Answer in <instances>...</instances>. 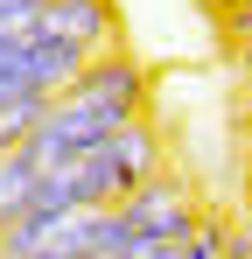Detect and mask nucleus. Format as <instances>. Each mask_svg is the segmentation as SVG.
<instances>
[{"label":"nucleus","instance_id":"4","mask_svg":"<svg viewBox=\"0 0 252 259\" xmlns=\"http://www.w3.org/2000/svg\"><path fill=\"white\" fill-rule=\"evenodd\" d=\"M35 28H42V35H56V42H70V49H84V56H105V49H119L112 0H42Z\"/></svg>","mask_w":252,"mask_h":259},{"label":"nucleus","instance_id":"2","mask_svg":"<svg viewBox=\"0 0 252 259\" xmlns=\"http://www.w3.org/2000/svg\"><path fill=\"white\" fill-rule=\"evenodd\" d=\"M147 175H161V133L147 126V119H126V126L105 133L98 147H84L70 168L42 175V189L28 196V210H42V217L112 210V203H126Z\"/></svg>","mask_w":252,"mask_h":259},{"label":"nucleus","instance_id":"9","mask_svg":"<svg viewBox=\"0 0 252 259\" xmlns=\"http://www.w3.org/2000/svg\"><path fill=\"white\" fill-rule=\"evenodd\" d=\"M238 63H245V77H252V42H238Z\"/></svg>","mask_w":252,"mask_h":259},{"label":"nucleus","instance_id":"7","mask_svg":"<svg viewBox=\"0 0 252 259\" xmlns=\"http://www.w3.org/2000/svg\"><path fill=\"white\" fill-rule=\"evenodd\" d=\"M217 14H224V28L238 35V42H252V0H210Z\"/></svg>","mask_w":252,"mask_h":259},{"label":"nucleus","instance_id":"3","mask_svg":"<svg viewBox=\"0 0 252 259\" xmlns=\"http://www.w3.org/2000/svg\"><path fill=\"white\" fill-rule=\"evenodd\" d=\"M112 217H119L126 238H147V245H182L189 231H196V196H189V182H175V175H147L126 203H112Z\"/></svg>","mask_w":252,"mask_h":259},{"label":"nucleus","instance_id":"5","mask_svg":"<svg viewBox=\"0 0 252 259\" xmlns=\"http://www.w3.org/2000/svg\"><path fill=\"white\" fill-rule=\"evenodd\" d=\"M42 105H49V98H7V105H0V154H14V147L35 133Z\"/></svg>","mask_w":252,"mask_h":259},{"label":"nucleus","instance_id":"6","mask_svg":"<svg viewBox=\"0 0 252 259\" xmlns=\"http://www.w3.org/2000/svg\"><path fill=\"white\" fill-rule=\"evenodd\" d=\"M224 245H231V224L224 217H196V231L182 238V259H224Z\"/></svg>","mask_w":252,"mask_h":259},{"label":"nucleus","instance_id":"10","mask_svg":"<svg viewBox=\"0 0 252 259\" xmlns=\"http://www.w3.org/2000/svg\"><path fill=\"white\" fill-rule=\"evenodd\" d=\"M245 231H252V182H245Z\"/></svg>","mask_w":252,"mask_h":259},{"label":"nucleus","instance_id":"8","mask_svg":"<svg viewBox=\"0 0 252 259\" xmlns=\"http://www.w3.org/2000/svg\"><path fill=\"white\" fill-rule=\"evenodd\" d=\"M238 133H245V154H252V105L238 112Z\"/></svg>","mask_w":252,"mask_h":259},{"label":"nucleus","instance_id":"1","mask_svg":"<svg viewBox=\"0 0 252 259\" xmlns=\"http://www.w3.org/2000/svg\"><path fill=\"white\" fill-rule=\"evenodd\" d=\"M126 119H147V63L126 56V49H105V56H91L70 77V91H56L42 105L35 133L21 140V154L42 175H56V168H70L84 147H98L105 133H119Z\"/></svg>","mask_w":252,"mask_h":259}]
</instances>
